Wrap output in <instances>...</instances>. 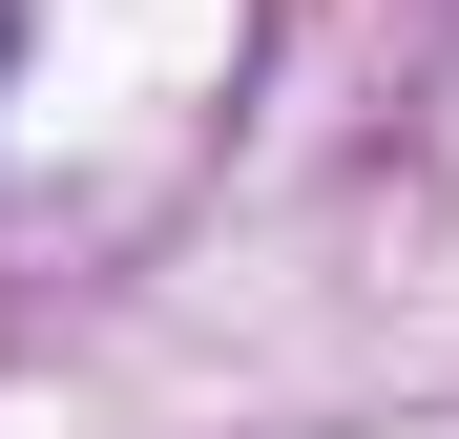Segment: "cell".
Masks as SVG:
<instances>
[{"instance_id": "obj_1", "label": "cell", "mask_w": 459, "mask_h": 439, "mask_svg": "<svg viewBox=\"0 0 459 439\" xmlns=\"http://www.w3.org/2000/svg\"><path fill=\"white\" fill-rule=\"evenodd\" d=\"M0 63H22V22H0Z\"/></svg>"}]
</instances>
